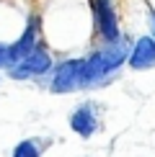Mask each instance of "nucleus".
I'll list each match as a JSON object with an SVG mask.
<instances>
[{
    "instance_id": "10",
    "label": "nucleus",
    "mask_w": 155,
    "mask_h": 157,
    "mask_svg": "<svg viewBox=\"0 0 155 157\" xmlns=\"http://www.w3.org/2000/svg\"><path fill=\"white\" fill-rule=\"evenodd\" d=\"M3 54H5V44L0 41V70H3Z\"/></svg>"
},
{
    "instance_id": "8",
    "label": "nucleus",
    "mask_w": 155,
    "mask_h": 157,
    "mask_svg": "<svg viewBox=\"0 0 155 157\" xmlns=\"http://www.w3.org/2000/svg\"><path fill=\"white\" fill-rule=\"evenodd\" d=\"M42 155H44V139H39V136H29V139L18 142L10 152V157H42Z\"/></svg>"
},
{
    "instance_id": "7",
    "label": "nucleus",
    "mask_w": 155,
    "mask_h": 157,
    "mask_svg": "<svg viewBox=\"0 0 155 157\" xmlns=\"http://www.w3.org/2000/svg\"><path fill=\"white\" fill-rule=\"evenodd\" d=\"M127 67L134 70V72H145V70H153V67H155V39H153L150 34L137 36V39L132 41Z\"/></svg>"
},
{
    "instance_id": "4",
    "label": "nucleus",
    "mask_w": 155,
    "mask_h": 157,
    "mask_svg": "<svg viewBox=\"0 0 155 157\" xmlns=\"http://www.w3.org/2000/svg\"><path fill=\"white\" fill-rule=\"evenodd\" d=\"M90 10H93V23L96 34L101 36L103 44H114L121 39V26L116 16L114 0H90Z\"/></svg>"
},
{
    "instance_id": "9",
    "label": "nucleus",
    "mask_w": 155,
    "mask_h": 157,
    "mask_svg": "<svg viewBox=\"0 0 155 157\" xmlns=\"http://www.w3.org/2000/svg\"><path fill=\"white\" fill-rule=\"evenodd\" d=\"M147 26H150V36L155 39V8L147 5Z\"/></svg>"
},
{
    "instance_id": "1",
    "label": "nucleus",
    "mask_w": 155,
    "mask_h": 157,
    "mask_svg": "<svg viewBox=\"0 0 155 157\" xmlns=\"http://www.w3.org/2000/svg\"><path fill=\"white\" fill-rule=\"evenodd\" d=\"M129 49L132 44L124 36L114 44H103V47L93 49L85 57V80H83V90L88 88H101V85L111 82L129 62Z\"/></svg>"
},
{
    "instance_id": "6",
    "label": "nucleus",
    "mask_w": 155,
    "mask_h": 157,
    "mask_svg": "<svg viewBox=\"0 0 155 157\" xmlns=\"http://www.w3.org/2000/svg\"><path fill=\"white\" fill-rule=\"evenodd\" d=\"M67 124H70V132L73 134H78L80 139H90L101 129V111L93 101H83L73 108Z\"/></svg>"
},
{
    "instance_id": "3",
    "label": "nucleus",
    "mask_w": 155,
    "mask_h": 157,
    "mask_svg": "<svg viewBox=\"0 0 155 157\" xmlns=\"http://www.w3.org/2000/svg\"><path fill=\"white\" fill-rule=\"evenodd\" d=\"M52 70H54L52 52L44 47V44H39V47H36V49H31L21 62L10 64V67L5 70V75H8L10 80L21 82V80H39V77H47Z\"/></svg>"
},
{
    "instance_id": "2",
    "label": "nucleus",
    "mask_w": 155,
    "mask_h": 157,
    "mask_svg": "<svg viewBox=\"0 0 155 157\" xmlns=\"http://www.w3.org/2000/svg\"><path fill=\"white\" fill-rule=\"evenodd\" d=\"M83 80H85V57L62 59L49 72V93L54 95L78 93V90H83Z\"/></svg>"
},
{
    "instance_id": "5",
    "label": "nucleus",
    "mask_w": 155,
    "mask_h": 157,
    "mask_svg": "<svg viewBox=\"0 0 155 157\" xmlns=\"http://www.w3.org/2000/svg\"><path fill=\"white\" fill-rule=\"evenodd\" d=\"M39 47V18L36 16H29L26 18V26L23 31L18 34L16 41L5 44V54H3V70H8L10 64L21 62L26 54H29L31 49Z\"/></svg>"
}]
</instances>
